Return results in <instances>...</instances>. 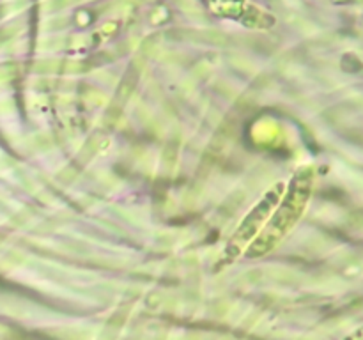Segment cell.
<instances>
[{"label":"cell","instance_id":"6da1fadb","mask_svg":"<svg viewBox=\"0 0 363 340\" xmlns=\"http://www.w3.org/2000/svg\"><path fill=\"white\" fill-rule=\"evenodd\" d=\"M312 190H314V170L311 166H301L291 176L286 184L282 198L269 218L266 220L261 232L252 239V243L245 248V255L248 259H261L275 250L287 237V234L296 227L311 202Z\"/></svg>","mask_w":363,"mask_h":340},{"label":"cell","instance_id":"7a4b0ae2","mask_svg":"<svg viewBox=\"0 0 363 340\" xmlns=\"http://www.w3.org/2000/svg\"><path fill=\"white\" fill-rule=\"evenodd\" d=\"M284 190H286V183H275L261 198H259L257 204L247 212L241 223L238 225V229L234 230V234L230 236L229 243H227L225 251V262L236 259L241 251H245V248L252 243L255 236L261 232V229L264 227L266 220L269 218L272 211L275 209V205L279 204L280 198H282Z\"/></svg>","mask_w":363,"mask_h":340},{"label":"cell","instance_id":"3957f363","mask_svg":"<svg viewBox=\"0 0 363 340\" xmlns=\"http://www.w3.org/2000/svg\"><path fill=\"white\" fill-rule=\"evenodd\" d=\"M197 2L215 16L236 21L254 30H268L277 23V18L272 13L255 6L252 0H197Z\"/></svg>","mask_w":363,"mask_h":340},{"label":"cell","instance_id":"277c9868","mask_svg":"<svg viewBox=\"0 0 363 340\" xmlns=\"http://www.w3.org/2000/svg\"><path fill=\"white\" fill-rule=\"evenodd\" d=\"M344 340H363V326L362 328H358L357 332L351 333V335H347Z\"/></svg>","mask_w":363,"mask_h":340}]
</instances>
